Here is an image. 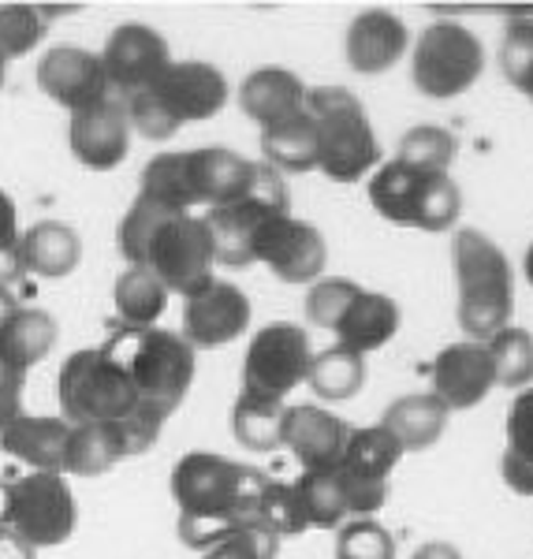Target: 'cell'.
I'll return each instance as SVG.
<instances>
[{"instance_id":"18","label":"cell","mask_w":533,"mask_h":559,"mask_svg":"<svg viewBox=\"0 0 533 559\" xmlns=\"http://www.w3.org/2000/svg\"><path fill=\"white\" fill-rule=\"evenodd\" d=\"M250 324V299L235 284L210 280L202 292L187 295L183 332L179 336L191 347H224L239 340Z\"/></svg>"},{"instance_id":"21","label":"cell","mask_w":533,"mask_h":559,"mask_svg":"<svg viewBox=\"0 0 533 559\" xmlns=\"http://www.w3.org/2000/svg\"><path fill=\"white\" fill-rule=\"evenodd\" d=\"M347 432L336 414L321 407H287L284 414V448H292L303 471H336Z\"/></svg>"},{"instance_id":"6","label":"cell","mask_w":533,"mask_h":559,"mask_svg":"<svg viewBox=\"0 0 533 559\" xmlns=\"http://www.w3.org/2000/svg\"><path fill=\"white\" fill-rule=\"evenodd\" d=\"M228 105V79L205 60H171V68L146 94L128 102L131 131L150 142L171 139L183 123L210 120Z\"/></svg>"},{"instance_id":"49","label":"cell","mask_w":533,"mask_h":559,"mask_svg":"<svg viewBox=\"0 0 533 559\" xmlns=\"http://www.w3.org/2000/svg\"><path fill=\"white\" fill-rule=\"evenodd\" d=\"M500 15L508 23H533V8H504Z\"/></svg>"},{"instance_id":"15","label":"cell","mask_w":533,"mask_h":559,"mask_svg":"<svg viewBox=\"0 0 533 559\" xmlns=\"http://www.w3.org/2000/svg\"><path fill=\"white\" fill-rule=\"evenodd\" d=\"M171 68L168 41L146 23H123L112 31V38L102 49V71L108 94L120 97L123 105L131 97L146 94L161 75Z\"/></svg>"},{"instance_id":"13","label":"cell","mask_w":533,"mask_h":559,"mask_svg":"<svg viewBox=\"0 0 533 559\" xmlns=\"http://www.w3.org/2000/svg\"><path fill=\"white\" fill-rule=\"evenodd\" d=\"M310 336L295 321H273L250 340L242 358V392L247 400L284 403L292 388H299L310 373Z\"/></svg>"},{"instance_id":"50","label":"cell","mask_w":533,"mask_h":559,"mask_svg":"<svg viewBox=\"0 0 533 559\" xmlns=\"http://www.w3.org/2000/svg\"><path fill=\"white\" fill-rule=\"evenodd\" d=\"M4 508H8V477H0V526H4Z\"/></svg>"},{"instance_id":"48","label":"cell","mask_w":533,"mask_h":559,"mask_svg":"<svg viewBox=\"0 0 533 559\" xmlns=\"http://www.w3.org/2000/svg\"><path fill=\"white\" fill-rule=\"evenodd\" d=\"M20 299H15V292H12V287H8V284H0V324H4L8 318H12V313L15 310H20Z\"/></svg>"},{"instance_id":"19","label":"cell","mask_w":533,"mask_h":559,"mask_svg":"<svg viewBox=\"0 0 533 559\" xmlns=\"http://www.w3.org/2000/svg\"><path fill=\"white\" fill-rule=\"evenodd\" d=\"M68 142L75 160L90 173H108L128 157L131 146V120H128V105L108 97V102L86 108V112L71 116Z\"/></svg>"},{"instance_id":"1","label":"cell","mask_w":533,"mask_h":559,"mask_svg":"<svg viewBox=\"0 0 533 559\" xmlns=\"http://www.w3.org/2000/svg\"><path fill=\"white\" fill-rule=\"evenodd\" d=\"M269 477L254 466L232 463L213 452H191L171 466V496L179 508V540L210 552L235 530L261 526L258 508Z\"/></svg>"},{"instance_id":"52","label":"cell","mask_w":533,"mask_h":559,"mask_svg":"<svg viewBox=\"0 0 533 559\" xmlns=\"http://www.w3.org/2000/svg\"><path fill=\"white\" fill-rule=\"evenodd\" d=\"M4 83H8V57L0 52V86H4Z\"/></svg>"},{"instance_id":"7","label":"cell","mask_w":533,"mask_h":559,"mask_svg":"<svg viewBox=\"0 0 533 559\" xmlns=\"http://www.w3.org/2000/svg\"><path fill=\"white\" fill-rule=\"evenodd\" d=\"M455 284H459V324L474 344H489L496 332L511 324L514 276L511 261L489 236L463 228L455 236Z\"/></svg>"},{"instance_id":"41","label":"cell","mask_w":533,"mask_h":559,"mask_svg":"<svg viewBox=\"0 0 533 559\" xmlns=\"http://www.w3.org/2000/svg\"><path fill=\"white\" fill-rule=\"evenodd\" d=\"M395 540L392 534L374 519H355L351 526L340 530L336 559H392Z\"/></svg>"},{"instance_id":"9","label":"cell","mask_w":533,"mask_h":559,"mask_svg":"<svg viewBox=\"0 0 533 559\" xmlns=\"http://www.w3.org/2000/svg\"><path fill=\"white\" fill-rule=\"evenodd\" d=\"M369 202L392 224L422 231H445L459 221L463 194L451 176L418 173L400 160H384L369 179Z\"/></svg>"},{"instance_id":"28","label":"cell","mask_w":533,"mask_h":559,"mask_svg":"<svg viewBox=\"0 0 533 559\" xmlns=\"http://www.w3.org/2000/svg\"><path fill=\"white\" fill-rule=\"evenodd\" d=\"M448 414L451 411L433 392L403 395V400H395L392 407L384 411L381 426L400 440L403 452H426V448H433L440 437H445Z\"/></svg>"},{"instance_id":"34","label":"cell","mask_w":533,"mask_h":559,"mask_svg":"<svg viewBox=\"0 0 533 559\" xmlns=\"http://www.w3.org/2000/svg\"><path fill=\"white\" fill-rule=\"evenodd\" d=\"M295 492H299V500H303L306 526L332 530L351 515L336 471H303V477L295 481Z\"/></svg>"},{"instance_id":"37","label":"cell","mask_w":533,"mask_h":559,"mask_svg":"<svg viewBox=\"0 0 533 559\" xmlns=\"http://www.w3.org/2000/svg\"><path fill=\"white\" fill-rule=\"evenodd\" d=\"M258 522H261V530H269L276 540L310 530L306 526V515H303L299 492H295V485H284V481L265 485V492H261V508H258Z\"/></svg>"},{"instance_id":"2","label":"cell","mask_w":533,"mask_h":559,"mask_svg":"<svg viewBox=\"0 0 533 559\" xmlns=\"http://www.w3.org/2000/svg\"><path fill=\"white\" fill-rule=\"evenodd\" d=\"M116 247L128 265L150 269L168 295H194L213 280V239L202 213H176L150 198H134L116 228Z\"/></svg>"},{"instance_id":"20","label":"cell","mask_w":533,"mask_h":559,"mask_svg":"<svg viewBox=\"0 0 533 559\" xmlns=\"http://www.w3.org/2000/svg\"><path fill=\"white\" fill-rule=\"evenodd\" d=\"M429 381H433V395H437L448 411L477 407L496 388L489 350H485V344H474V340L445 347L433 358Z\"/></svg>"},{"instance_id":"17","label":"cell","mask_w":533,"mask_h":559,"mask_svg":"<svg viewBox=\"0 0 533 559\" xmlns=\"http://www.w3.org/2000/svg\"><path fill=\"white\" fill-rule=\"evenodd\" d=\"M38 90L49 102L64 105L71 116L108 102V83L102 57L79 49V45H57L38 60Z\"/></svg>"},{"instance_id":"12","label":"cell","mask_w":533,"mask_h":559,"mask_svg":"<svg viewBox=\"0 0 533 559\" xmlns=\"http://www.w3.org/2000/svg\"><path fill=\"white\" fill-rule=\"evenodd\" d=\"M75 496H71L64 474L31 471L23 477H8L4 526L31 548L64 545L75 530Z\"/></svg>"},{"instance_id":"43","label":"cell","mask_w":533,"mask_h":559,"mask_svg":"<svg viewBox=\"0 0 533 559\" xmlns=\"http://www.w3.org/2000/svg\"><path fill=\"white\" fill-rule=\"evenodd\" d=\"M504 459L533 466V388H522L508 411V452Z\"/></svg>"},{"instance_id":"51","label":"cell","mask_w":533,"mask_h":559,"mask_svg":"<svg viewBox=\"0 0 533 559\" xmlns=\"http://www.w3.org/2000/svg\"><path fill=\"white\" fill-rule=\"evenodd\" d=\"M522 269H526V280L533 284V242H530V250H526V261H522Z\"/></svg>"},{"instance_id":"32","label":"cell","mask_w":533,"mask_h":559,"mask_svg":"<svg viewBox=\"0 0 533 559\" xmlns=\"http://www.w3.org/2000/svg\"><path fill=\"white\" fill-rule=\"evenodd\" d=\"M306 384L329 403L351 400L358 388L366 384V358L355 355V350H343L332 344L329 350L310 358V373H306Z\"/></svg>"},{"instance_id":"27","label":"cell","mask_w":533,"mask_h":559,"mask_svg":"<svg viewBox=\"0 0 533 559\" xmlns=\"http://www.w3.org/2000/svg\"><path fill=\"white\" fill-rule=\"evenodd\" d=\"M57 344V321L38 306H20L4 324H0V362L31 373L42 358H49Z\"/></svg>"},{"instance_id":"29","label":"cell","mask_w":533,"mask_h":559,"mask_svg":"<svg viewBox=\"0 0 533 559\" xmlns=\"http://www.w3.org/2000/svg\"><path fill=\"white\" fill-rule=\"evenodd\" d=\"M261 153H265V165L276 173H313L318 168V128H313L310 108L261 131Z\"/></svg>"},{"instance_id":"4","label":"cell","mask_w":533,"mask_h":559,"mask_svg":"<svg viewBox=\"0 0 533 559\" xmlns=\"http://www.w3.org/2000/svg\"><path fill=\"white\" fill-rule=\"evenodd\" d=\"M258 165L228 146H198L187 153H157L142 168L139 194L176 213H213L250 191Z\"/></svg>"},{"instance_id":"25","label":"cell","mask_w":533,"mask_h":559,"mask_svg":"<svg viewBox=\"0 0 533 559\" xmlns=\"http://www.w3.org/2000/svg\"><path fill=\"white\" fill-rule=\"evenodd\" d=\"M400 332V306H395L381 292H358L355 302L347 306V313L340 318V324L332 329L336 347L355 350V355H369V350L384 347L388 340Z\"/></svg>"},{"instance_id":"40","label":"cell","mask_w":533,"mask_h":559,"mask_svg":"<svg viewBox=\"0 0 533 559\" xmlns=\"http://www.w3.org/2000/svg\"><path fill=\"white\" fill-rule=\"evenodd\" d=\"M500 64L508 83L533 102V23H508V34H504L500 45Z\"/></svg>"},{"instance_id":"10","label":"cell","mask_w":533,"mask_h":559,"mask_svg":"<svg viewBox=\"0 0 533 559\" xmlns=\"http://www.w3.org/2000/svg\"><path fill=\"white\" fill-rule=\"evenodd\" d=\"M485 71V49L474 31H466L455 20L429 23L414 45L411 75L414 86L426 97L448 102V97L466 94Z\"/></svg>"},{"instance_id":"46","label":"cell","mask_w":533,"mask_h":559,"mask_svg":"<svg viewBox=\"0 0 533 559\" xmlns=\"http://www.w3.org/2000/svg\"><path fill=\"white\" fill-rule=\"evenodd\" d=\"M0 559H38V548H31L23 537H15L8 526H0Z\"/></svg>"},{"instance_id":"44","label":"cell","mask_w":533,"mask_h":559,"mask_svg":"<svg viewBox=\"0 0 533 559\" xmlns=\"http://www.w3.org/2000/svg\"><path fill=\"white\" fill-rule=\"evenodd\" d=\"M23 388H26V373L23 369H12L0 362V444L12 432L15 421L23 418Z\"/></svg>"},{"instance_id":"5","label":"cell","mask_w":533,"mask_h":559,"mask_svg":"<svg viewBox=\"0 0 533 559\" xmlns=\"http://www.w3.org/2000/svg\"><path fill=\"white\" fill-rule=\"evenodd\" d=\"M102 350L123 369L139 403L168 418L187 400L194 381V347L168 329H112Z\"/></svg>"},{"instance_id":"45","label":"cell","mask_w":533,"mask_h":559,"mask_svg":"<svg viewBox=\"0 0 533 559\" xmlns=\"http://www.w3.org/2000/svg\"><path fill=\"white\" fill-rule=\"evenodd\" d=\"M15 247H20V213L12 198L0 191V258L15 261Z\"/></svg>"},{"instance_id":"3","label":"cell","mask_w":533,"mask_h":559,"mask_svg":"<svg viewBox=\"0 0 533 559\" xmlns=\"http://www.w3.org/2000/svg\"><path fill=\"white\" fill-rule=\"evenodd\" d=\"M60 411L68 426H94V421L116 426L128 455L153 448L165 429V418L142 407L123 369L102 347L75 350L60 369Z\"/></svg>"},{"instance_id":"8","label":"cell","mask_w":533,"mask_h":559,"mask_svg":"<svg viewBox=\"0 0 533 559\" xmlns=\"http://www.w3.org/2000/svg\"><path fill=\"white\" fill-rule=\"evenodd\" d=\"M306 108L318 128V168L332 183H355L381 168V142L366 105L343 86H313Z\"/></svg>"},{"instance_id":"14","label":"cell","mask_w":533,"mask_h":559,"mask_svg":"<svg viewBox=\"0 0 533 559\" xmlns=\"http://www.w3.org/2000/svg\"><path fill=\"white\" fill-rule=\"evenodd\" d=\"M403 459V444L388 432L381 421L366 429H351L343 455L336 463V477L347 496L351 515L369 519L388 500V474Z\"/></svg>"},{"instance_id":"35","label":"cell","mask_w":533,"mask_h":559,"mask_svg":"<svg viewBox=\"0 0 533 559\" xmlns=\"http://www.w3.org/2000/svg\"><path fill=\"white\" fill-rule=\"evenodd\" d=\"M459 157V142L455 134H448L445 128H414L400 139V150H395V160L400 165H411L418 173H433V176H451V165Z\"/></svg>"},{"instance_id":"42","label":"cell","mask_w":533,"mask_h":559,"mask_svg":"<svg viewBox=\"0 0 533 559\" xmlns=\"http://www.w3.org/2000/svg\"><path fill=\"white\" fill-rule=\"evenodd\" d=\"M280 540L261 526L235 530L224 540H216L210 552H202V559H276Z\"/></svg>"},{"instance_id":"33","label":"cell","mask_w":533,"mask_h":559,"mask_svg":"<svg viewBox=\"0 0 533 559\" xmlns=\"http://www.w3.org/2000/svg\"><path fill=\"white\" fill-rule=\"evenodd\" d=\"M284 403H261L239 395L232 407V432L250 452H273L284 444Z\"/></svg>"},{"instance_id":"11","label":"cell","mask_w":533,"mask_h":559,"mask_svg":"<svg viewBox=\"0 0 533 559\" xmlns=\"http://www.w3.org/2000/svg\"><path fill=\"white\" fill-rule=\"evenodd\" d=\"M287 187L280 179L276 168L258 165V176L250 183V191L235 202L221 205V210L205 213V228L213 239V254L221 265L242 269L254 265V239L273 216L287 213Z\"/></svg>"},{"instance_id":"23","label":"cell","mask_w":533,"mask_h":559,"mask_svg":"<svg viewBox=\"0 0 533 559\" xmlns=\"http://www.w3.org/2000/svg\"><path fill=\"white\" fill-rule=\"evenodd\" d=\"M306 94L310 86L303 83L295 71L287 68H261L254 75H247V83L239 90V105L261 131L276 128V123L292 120L306 108Z\"/></svg>"},{"instance_id":"31","label":"cell","mask_w":533,"mask_h":559,"mask_svg":"<svg viewBox=\"0 0 533 559\" xmlns=\"http://www.w3.org/2000/svg\"><path fill=\"white\" fill-rule=\"evenodd\" d=\"M120 459H128V452H123V437L116 426H105V421H94V426H71L64 474L97 477V474L112 471Z\"/></svg>"},{"instance_id":"30","label":"cell","mask_w":533,"mask_h":559,"mask_svg":"<svg viewBox=\"0 0 533 559\" xmlns=\"http://www.w3.org/2000/svg\"><path fill=\"white\" fill-rule=\"evenodd\" d=\"M112 299L120 324H128V329H157L161 313L168 310V287L150 269L128 265L116 276Z\"/></svg>"},{"instance_id":"36","label":"cell","mask_w":533,"mask_h":559,"mask_svg":"<svg viewBox=\"0 0 533 559\" xmlns=\"http://www.w3.org/2000/svg\"><path fill=\"white\" fill-rule=\"evenodd\" d=\"M493 358V373L500 388H526L533 384V336L526 329H514L508 324L504 332L485 344Z\"/></svg>"},{"instance_id":"39","label":"cell","mask_w":533,"mask_h":559,"mask_svg":"<svg viewBox=\"0 0 533 559\" xmlns=\"http://www.w3.org/2000/svg\"><path fill=\"white\" fill-rule=\"evenodd\" d=\"M42 38H45V20L38 8H26V4L0 8V52L8 60L26 57Z\"/></svg>"},{"instance_id":"24","label":"cell","mask_w":533,"mask_h":559,"mask_svg":"<svg viewBox=\"0 0 533 559\" xmlns=\"http://www.w3.org/2000/svg\"><path fill=\"white\" fill-rule=\"evenodd\" d=\"M79 258H83V242H79V231L64 221H38L20 231L15 265L26 269V273L57 280L75 273Z\"/></svg>"},{"instance_id":"26","label":"cell","mask_w":533,"mask_h":559,"mask_svg":"<svg viewBox=\"0 0 533 559\" xmlns=\"http://www.w3.org/2000/svg\"><path fill=\"white\" fill-rule=\"evenodd\" d=\"M68 437H71V426H68L64 418H45V414H23V418L12 426V432L4 437L0 452L15 455L20 463L31 466V471H42V474H64Z\"/></svg>"},{"instance_id":"22","label":"cell","mask_w":533,"mask_h":559,"mask_svg":"<svg viewBox=\"0 0 533 559\" xmlns=\"http://www.w3.org/2000/svg\"><path fill=\"white\" fill-rule=\"evenodd\" d=\"M406 23L384 8H369L347 26V64L358 75H381L406 52Z\"/></svg>"},{"instance_id":"47","label":"cell","mask_w":533,"mask_h":559,"mask_svg":"<svg viewBox=\"0 0 533 559\" xmlns=\"http://www.w3.org/2000/svg\"><path fill=\"white\" fill-rule=\"evenodd\" d=\"M411 559H463V556H459V548L445 545V540H429V545H422Z\"/></svg>"},{"instance_id":"38","label":"cell","mask_w":533,"mask_h":559,"mask_svg":"<svg viewBox=\"0 0 533 559\" xmlns=\"http://www.w3.org/2000/svg\"><path fill=\"white\" fill-rule=\"evenodd\" d=\"M358 292H363V287H358L355 280H343V276L318 280V284L310 287V295H306V318H310V324H318V329L332 332L343 313H347V306L355 302Z\"/></svg>"},{"instance_id":"16","label":"cell","mask_w":533,"mask_h":559,"mask_svg":"<svg viewBox=\"0 0 533 559\" xmlns=\"http://www.w3.org/2000/svg\"><path fill=\"white\" fill-rule=\"evenodd\" d=\"M254 261H261L284 284H310L324 273L329 250H324V239L313 224L295 221L292 213H280L258 231Z\"/></svg>"}]
</instances>
